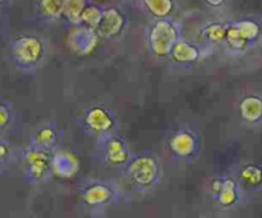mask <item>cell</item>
I'll return each mask as SVG.
<instances>
[{
    "label": "cell",
    "mask_w": 262,
    "mask_h": 218,
    "mask_svg": "<svg viewBox=\"0 0 262 218\" xmlns=\"http://www.w3.org/2000/svg\"><path fill=\"white\" fill-rule=\"evenodd\" d=\"M128 26V18L119 8H104V13L96 28L100 38L106 41H117L124 35Z\"/></svg>",
    "instance_id": "obj_11"
},
{
    "label": "cell",
    "mask_w": 262,
    "mask_h": 218,
    "mask_svg": "<svg viewBox=\"0 0 262 218\" xmlns=\"http://www.w3.org/2000/svg\"><path fill=\"white\" fill-rule=\"evenodd\" d=\"M146 45L155 58H168L173 46L182 38V28L171 18L152 19L145 31Z\"/></svg>",
    "instance_id": "obj_7"
},
{
    "label": "cell",
    "mask_w": 262,
    "mask_h": 218,
    "mask_svg": "<svg viewBox=\"0 0 262 218\" xmlns=\"http://www.w3.org/2000/svg\"><path fill=\"white\" fill-rule=\"evenodd\" d=\"M77 195L81 207L92 217H102L109 208L119 205L124 190L119 179L83 177L77 185Z\"/></svg>",
    "instance_id": "obj_2"
},
{
    "label": "cell",
    "mask_w": 262,
    "mask_h": 218,
    "mask_svg": "<svg viewBox=\"0 0 262 218\" xmlns=\"http://www.w3.org/2000/svg\"><path fill=\"white\" fill-rule=\"evenodd\" d=\"M133 151L129 143L118 132L95 141L94 156L100 164L109 168L122 169L127 164Z\"/></svg>",
    "instance_id": "obj_9"
},
{
    "label": "cell",
    "mask_w": 262,
    "mask_h": 218,
    "mask_svg": "<svg viewBox=\"0 0 262 218\" xmlns=\"http://www.w3.org/2000/svg\"><path fill=\"white\" fill-rule=\"evenodd\" d=\"M204 3L212 9H219V8L224 7L227 0H204Z\"/></svg>",
    "instance_id": "obj_26"
},
{
    "label": "cell",
    "mask_w": 262,
    "mask_h": 218,
    "mask_svg": "<svg viewBox=\"0 0 262 218\" xmlns=\"http://www.w3.org/2000/svg\"><path fill=\"white\" fill-rule=\"evenodd\" d=\"M211 48L202 41H192L182 37L171 49L168 59L174 68L189 69L201 63L210 54Z\"/></svg>",
    "instance_id": "obj_10"
},
{
    "label": "cell",
    "mask_w": 262,
    "mask_h": 218,
    "mask_svg": "<svg viewBox=\"0 0 262 218\" xmlns=\"http://www.w3.org/2000/svg\"><path fill=\"white\" fill-rule=\"evenodd\" d=\"M102 13H104V7L90 2L83 9V12H82L79 25L92 28V30H96L100 23V19L102 17Z\"/></svg>",
    "instance_id": "obj_25"
},
{
    "label": "cell",
    "mask_w": 262,
    "mask_h": 218,
    "mask_svg": "<svg viewBox=\"0 0 262 218\" xmlns=\"http://www.w3.org/2000/svg\"><path fill=\"white\" fill-rule=\"evenodd\" d=\"M101 40L97 35L96 30L84 27L82 25L71 26L68 35H67V46L69 50L77 55H89L95 50L99 41Z\"/></svg>",
    "instance_id": "obj_13"
},
{
    "label": "cell",
    "mask_w": 262,
    "mask_h": 218,
    "mask_svg": "<svg viewBox=\"0 0 262 218\" xmlns=\"http://www.w3.org/2000/svg\"><path fill=\"white\" fill-rule=\"evenodd\" d=\"M91 0H63V21L69 26L79 25L81 14Z\"/></svg>",
    "instance_id": "obj_24"
},
{
    "label": "cell",
    "mask_w": 262,
    "mask_h": 218,
    "mask_svg": "<svg viewBox=\"0 0 262 218\" xmlns=\"http://www.w3.org/2000/svg\"><path fill=\"white\" fill-rule=\"evenodd\" d=\"M238 117L246 127H260L262 126V96L258 94H246L238 100Z\"/></svg>",
    "instance_id": "obj_15"
},
{
    "label": "cell",
    "mask_w": 262,
    "mask_h": 218,
    "mask_svg": "<svg viewBox=\"0 0 262 218\" xmlns=\"http://www.w3.org/2000/svg\"><path fill=\"white\" fill-rule=\"evenodd\" d=\"M165 145L170 161L182 167L192 166L201 155V136L199 131L188 125L173 128L168 133Z\"/></svg>",
    "instance_id": "obj_5"
},
{
    "label": "cell",
    "mask_w": 262,
    "mask_h": 218,
    "mask_svg": "<svg viewBox=\"0 0 262 218\" xmlns=\"http://www.w3.org/2000/svg\"><path fill=\"white\" fill-rule=\"evenodd\" d=\"M207 196L219 212H234L245 207L250 197L230 171L210 180Z\"/></svg>",
    "instance_id": "obj_4"
},
{
    "label": "cell",
    "mask_w": 262,
    "mask_h": 218,
    "mask_svg": "<svg viewBox=\"0 0 262 218\" xmlns=\"http://www.w3.org/2000/svg\"><path fill=\"white\" fill-rule=\"evenodd\" d=\"M0 30H2V21H0Z\"/></svg>",
    "instance_id": "obj_29"
},
{
    "label": "cell",
    "mask_w": 262,
    "mask_h": 218,
    "mask_svg": "<svg viewBox=\"0 0 262 218\" xmlns=\"http://www.w3.org/2000/svg\"><path fill=\"white\" fill-rule=\"evenodd\" d=\"M143 10L154 19L170 18L176 10L174 0H140Z\"/></svg>",
    "instance_id": "obj_22"
},
{
    "label": "cell",
    "mask_w": 262,
    "mask_h": 218,
    "mask_svg": "<svg viewBox=\"0 0 262 218\" xmlns=\"http://www.w3.org/2000/svg\"><path fill=\"white\" fill-rule=\"evenodd\" d=\"M19 155L8 137L0 136V177L7 176L10 168L15 162H18Z\"/></svg>",
    "instance_id": "obj_23"
},
{
    "label": "cell",
    "mask_w": 262,
    "mask_h": 218,
    "mask_svg": "<svg viewBox=\"0 0 262 218\" xmlns=\"http://www.w3.org/2000/svg\"><path fill=\"white\" fill-rule=\"evenodd\" d=\"M223 48H224L225 53L232 56H243L253 51L250 44L246 41L242 33L239 32L234 21H228L227 22V33H225Z\"/></svg>",
    "instance_id": "obj_19"
},
{
    "label": "cell",
    "mask_w": 262,
    "mask_h": 218,
    "mask_svg": "<svg viewBox=\"0 0 262 218\" xmlns=\"http://www.w3.org/2000/svg\"><path fill=\"white\" fill-rule=\"evenodd\" d=\"M227 22L212 21V22H207L206 25L202 26V28L200 30V38L202 43L211 49L215 46H223L225 33H227Z\"/></svg>",
    "instance_id": "obj_21"
},
{
    "label": "cell",
    "mask_w": 262,
    "mask_h": 218,
    "mask_svg": "<svg viewBox=\"0 0 262 218\" xmlns=\"http://www.w3.org/2000/svg\"><path fill=\"white\" fill-rule=\"evenodd\" d=\"M81 162L76 151L64 149L63 146L51 151V169L54 176L60 179H71L78 173Z\"/></svg>",
    "instance_id": "obj_16"
},
{
    "label": "cell",
    "mask_w": 262,
    "mask_h": 218,
    "mask_svg": "<svg viewBox=\"0 0 262 218\" xmlns=\"http://www.w3.org/2000/svg\"><path fill=\"white\" fill-rule=\"evenodd\" d=\"M19 166L23 184L40 186L54 176L51 169V151L28 145L19 153Z\"/></svg>",
    "instance_id": "obj_8"
},
{
    "label": "cell",
    "mask_w": 262,
    "mask_h": 218,
    "mask_svg": "<svg viewBox=\"0 0 262 218\" xmlns=\"http://www.w3.org/2000/svg\"><path fill=\"white\" fill-rule=\"evenodd\" d=\"M248 196L262 191V164L256 162H241L229 169Z\"/></svg>",
    "instance_id": "obj_14"
},
{
    "label": "cell",
    "mask_w": 262,
    "mask_h": 218,
    "mask_svg": "<svg viewBox=\"0 0 262 218\" xmlns=\"http://www.w3.org/2000/svg\"><path fill=\"white\" fill-rule=\"evenodd\" d=\"M35 12L46 25L59 22L63 19V0H35Z\"/></svg>",
    "instance_id": "obj_20"
},
{
    "label": "cell",
    "mask_w": 262,
    "mask_h": 218,
    "mask_svg": "<svg viewBox=\"0 0 262 218\" xmlns=\"http://www.w3.org/2000/svg\"><path fill=\"white\" fill-rule=\"evenodd\" d=\"M10 2H12V0H0V10L4 9L5 7H8V5L10 4Z\"/></svg>",
    "instance_id": "obj_27"
},
{
    "label": "cell",
    "mask_w": 262,
    "mask_h": 218,
    "mask_svg": "<svg viewBox=\"0 0 262 218\" xmlns=\"http://www.w3.org/2000/svg\"><path fill=\"white\" fill-rule=\"evenodd\" d=\"M64 130L55 122H43L36 126L31 132L28 145L42 150L54 151L61 148L64 143Z\"/></svg>",
    "instance_id": "obj_12"
},
{
    "label": "cell",
    "mask_w": 262,
    "mask_h": 218,
    "mask_svg": "<svg viewBox=\"0 0 262 218\" xmlns=\"http://www.w3.org/2000/svg\"><path fill=\"white\" fill-rule=\"evenodd\" d=\"M237 25L238 30L246 38L252 50H257L262 46V18L255 15L233 19Z\"/></svg>",
    "instance_id": "obj_18"
},
{
    "label": "cell",
    "mask_w": 262,
    "mask_h": 218,
    "mask_svg": "<svg viewBox=\"0 0 262 218\" xmlns=\"http://www.w3.org/2000/svg\"><path fill=\"white\" fill-rule=\"evenodd\" d=\"M128 2H140V0H128Z\"/></svg>",
    "instance_id": "obj_28"
},
{
    "label": "cell",
    "mask_w": 262,
    "mask_h": 218,
    "mask_svg": "<svg viewBox=\"0 0 262 218\" xmlns=\"http://www.w3.org/2000/svg\"><path fill=\"white\" fill-rule=\"evenodd\" d=\"M119 177L120 184L127 185L130 191L145 195L161 184L164 166L155 151H138L133 153L127 164L119 169Z\"/></svg>",
    "instance_id": "obj_1"
},
{
    "label": "cell",
    "mask_w": 262,
    "mask_h": 218,
    "mask_svg": "<svg viewBox=\"0 0 262 218\" xmlns=\"http://www.w3.org/2000/svg\"><path fill=\"white\" fill-rule=\"evenodd\" d=\"M22 130V117L9 100L0 96V136H17Z\"/></svg>",
    "instance_id": "obj_17"
},
{
    "label": "cell",
    "mask_w": 262,
    "mask_h": 218,
    "mask_svg": "<svg viewBox=\"0 0 262 218\" xmlns=\"http://www.w3.org/2000/svg\"><path fill=\"white\" fill-rule=\"evenodd\" d=\"M77 126L84 136L92 137L95 141L119 130L114 109L100 104L82 109L77 115Z\"/></svg>",
    "instance_id": "obj_6"
},
{
    "label": "cell",
    "mask_w": 262,
    "mask_h": 218,
    "mask_svg": "<svg viewBox=\"0 0 262 218\" xmlns=\"http://www.w3.org/2000/svg\"><path fill=\"white\" fill-rule=\"evenodd\" d=\"M48 56V44L35 33H22L8 43V61L18 71L35 73L43 66Z\"/></svg>",
    "instance_id": "obj_3"
}]
</instances>
